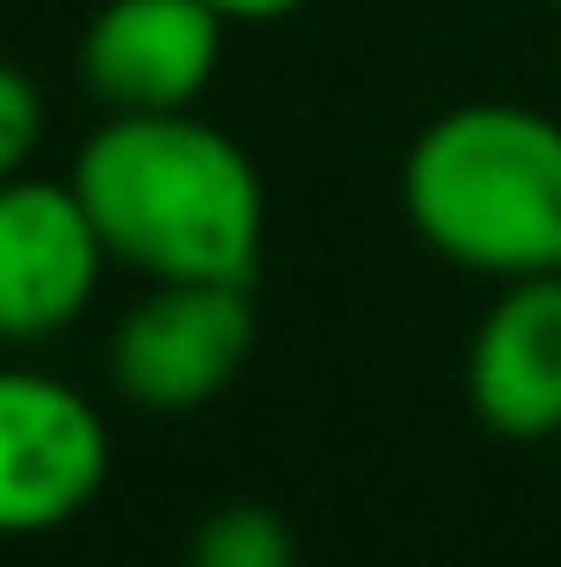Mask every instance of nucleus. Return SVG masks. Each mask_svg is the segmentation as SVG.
<instances>
[{"label": "nucleus", "instance_id": "obj_1", "mask_svg": "<svg viewBox=\"0 0 561 567\" xmlns=\"http://www.w3.org/2000/svg\"><path fill=\"white\" fill-rule=\"evenodd\" d=\"M73 192L113 265L152 284H252L265 258V178L225 126L185 113H106L73 152Z\"/></svg>", "mask_w": 561, "mask_h": 567}, {"label": "nucleus", "instance_id": "obj_2", "mask_svg": "<svg viewBox=\"0 0 561 567\" xmlns=\"http://www.w3.org/2000/svg\"><path fill=\"white\" fill-rule=\"evenodd\" d=\"M404 212L462 271H561V126L509 100L429 120L404 158Z\"/></svg>", "mask_w": 561, "mask_h": 567}, {"label": "nucleus", "instance_id": "obj_3", "mask_svg": "<svg viewBox=\"0 0 561 567\" xmlns=\"http://www.w3.org/2000/svg\"><path fill=\"white\" fill-rule=\"evenodd\" d=\"M106 468L113 435L86 390L33 363H0V542L86 515Z\"/></svg>", "mask_w": 561, "mask_h": 567}, {"label": "nucleus", "instance_id": "obj_4", "mask_svg": "<svg viewBox=\"0 0 561 567\" xmlns=\"http://www.w3.org/2000/svg\"><path fill=\"white\" fill-rule=\"evenodd\" d=\"M258 343L245 284H152L106 343V377L126 403L185 416L232 390Z\"/></svg>", "mask_w": 561, "mask_h": 567}, {"label": "nucleus", "instance_id": "obj_5", "mask_svg": "<svg viewBox=\"0 0 561 567\" xmlns=\"http://www.w3.org/2000/svg\"><path fill=\"white\" fill-rule=\"evenodd\" d=\"M113 251L80 205L73 178H7L0 185V343L40 350L67 337L106 278Z\"/></svg>", "mask_w": 561, "mask_h": 567}, {"label": "nucleus", "instance_id": "obj_6", "mask_svg": "<svg viewBox=\"0 0 561 567\" xmlns=\"http://www.w3.org/2000/svg\"><path fill=\"white\" fill-rule=\"evenodd\" d=\"M225 27L212 0H106L80 40V80L106 113H185L218 73Z\"/></svg>", "mask_w": 561, "mask_h": 567}, {"label": "nucleus", "instance_id": "obj_7", "mask_svg": "<svg viewBox=\"0 0 561 567\" xmlns=\"http://www.w3.org/2000/svg\"><path fill=\"white\" fill-rule=\"evenodd\" d=\"M469 410L509 442L561 435V271L509 278L469 337Z\"/></svg>", "mask_w": 561, "mask_h": 567}, {"label": "nucleus", "instance_id": "obj_8", "mask_svg": "<svg viewBox=\"0 0 561 567\" xmlns=\"http://www.w3.org/2000/svg\"><path fill=\"white\" fill-rule=\"evenodd\" d=\"M185 567H297V535L265 502H225L192 528Z\"/></svg>", "mask_w": 561, "mask_h": 567}, {"label": "nucleus", "instance_id": "obj_9", "mask_svg": "<svg viewBox=\"0 0 561 567\" xmlns=\"http://www.w3.org/2000/svg\"><path fill=\"white\" fill-rule=\"evenodd\" d=\"M40 133H47V100H40L33 73L13 66V60H0V185L33 165Z\"/></svg>", "mask_w": 561, "mask_h": 567}, {"label": "nucleus", "instance_id": "obj_10", "mask_svg": "<svg viewBox=\"0 0 561 567\" xmlns=\"http://www.w3.org/2000/svg\"><path fill=\"white\" fill-rule=\"evenodd\" d=\"M225 20H252V27H265V20H284V13H297V7H310V0H212Z\"/></svg>", "mask_w": 561, "mask_h": 567}, {"label": "nucleus", "instance_id": "obj_11", "mask_svg": "<svg viewBox=\"0 0 561 567\" xmlns=\"http://www.w3.org/2000/svg\"><path fill=\"white\" fill-rule=\"evenodd\" d=\"M555 7H561V0H555Z\"/></svg>", "mask_w": 561, "mask_h": 567}]
</instances>
